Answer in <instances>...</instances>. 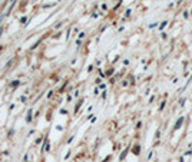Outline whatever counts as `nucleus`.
<instances>
[{"instance_id": "obj_2", "label": "nucleus", "mask_w": 192, "mask_h": 162, "mask_svg": "<svg viewBox=\"0 0 192 162\" xmlns=\"http://www.w3.org/2000/svg\"><path fill=\"white\" fill-rule=\"evenodd\" d=\"M166 23H168V22H162V25H161V29H163V27L166 26Z\"/></svg>"}, {"instance_id": "obj_1", "label": "nucleus", "mask_w": 192, "mask_h": 162, "mask_svg": "<svg viewBox=\"0 0 192 162\" xmlns=\"http://www.w3.org/2000/svg\"><path fill=\"white\" fill-rule=\"evenodd\" d=\"M182 122H183V118H179V120L176 122V125H175V129H179L181 128V125H182Z\"/></svg>"}, {"instance_id": "obj_3", "label": "nucleus", "mask_w": 192, "mask_h": 162, "mask_svg": "<svg viewBox=\"0 0 192 162\" xmlns=\"http://www.w3.org/2000/svg\"><path fill=\"white\" fill-rule=\"evenodd\" d=\"M2 32H3V29H0V35H2Z\"/></svg>"}]
</instances>
